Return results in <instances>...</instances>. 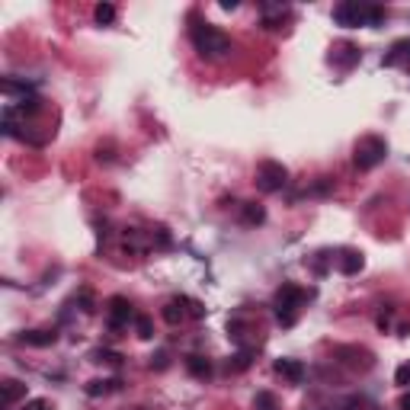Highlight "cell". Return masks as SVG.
Listing matches in <instances>:
<instances>
[{
  "instance_id": "6da1fadb",
  "label": "cell",
  "mask_w": 410,
  "mask_h": 410,
  "mask_svg": "<svg viewBox=\"0 0 410 410\" xmlns=\"http://www.w3.org/2000/svg\"><path fill=\"white\" fill-rule=\"evenodd\" d=\"M189 39H193V48H196L205 61H222V58L231 55V36L222 32L218 26H212V23H199V26H193Z\"/></svg>"
},
{
  "instance_id": "7a4b0ae2",
  "label": "cell",
  "mask_w": 410,
  "mask_h": 410,
  "mask_svg": "<svg viewBox=\"0 0 410 410\" xmlns=\"http://www.w3.org/2000/svg\"><path fill=\"white\" fill-rule=\"evenodd\" d=\"M385 19V7H375V3H359V0H346L340 7H334V23L346 29L356 26H378Z\"/></svg>"
},
{
  "instance_id": "3957f363",
  "label": "cell",
  "mask_w": 410,
  "mask_h": 410,
  "mask_svg": "<svg viewBox=\"0 0 410 410\" xmlns=\"http://www.w3.org/2000/svg\"><path fill=\"white\" fill-rule=\"evenodd\" d=\"M308 301V292L295 282H282L279 289H276V299H272V308H276V321L282 327H292L299 321V311L301 305Z\"/></svg>"
},
{
  "instance_id": "277c9868",
  "label": "cell",
  "mask_w": 410,
  "mask_h": 410,
  "mask_svg": "<svg viewBox=\"0 0 410 410\" xmlns=\"http://www.w3.org/2000/svg\"><path fill=\"white\" fill-rule=\"evenodd\" d=\"M385 158H388V141H385L382 135H365V138L356 141L353 164L359 170H375Z\"/></svg>"
},
{
  "instance_id": "5b68a950",
  "label": "cell",
  "mask_w": 410,
  "mask_h": 410,
  "mask_svg": "<svg viewBox=\"0 0 410 410\" xmlns=\"http://www.w3.org/2000/svg\"><path fill=\"white\" fill-rule=\"evenodd\" d=\"M285 183H289L285 164H279V160H260V167H257V186H260V193H279Z\"/></svg>"
},
{
  "instance_id": "8992f818",
  "label": "cell",
  "mask_w": 410,
  "mask_h": 410,
  "mask_svg": "<svg viewBox=\"0 0 410 410\" xmlns=\"http://www.w3.org/2000/svg\"><path fill=\"white\" fill-rule=\"evenodd\" d=\"M336 359L343 365H349V369H372V353L369 349H363V346H336Z\"/></svg>"
},
{
  "instance_id": "52a82bcc",
  "label": "cell",
  "mask_w": 410,
  "mask_h": 410,
  "mask_svg": "<svg viewBox=\"0 0 410 410\" xmlns=\"http://www.w3.org/2000/svg\"><path fill=\"white\" fill-rule=\"evenodd\" d=\"M129 321H131V305H129V299H122V295L109 299V327H112V330H122V327H129Z\"/></svg>"
},
{
  "instance_id": "ba28073f",
  "label": "cell",
  "mask_w": 410,
  "mask_h": 410,
  "mask_svg": "<svg viewBox=\"0 0 410 410\" xmlns=\"http://www.w3.org/2000/svg\"><path fill=\"white\" fill-rule=\"evenodd\" d=\"M19 398H26V385L17 382V378H3V385H0V407L10 410Z\"/></svg>"
},
{
  "instance_id": "9c48e42d",
  "label": "cell",
  "mask_w": 410,
  "mask_h": 410,
  "mask_svg": "<svg viewBox=\"0 0 410 410\" xmlns=\"http://www.w3.org/2000/svg\"><path fill=\"white\" fill-rule=\"evenodd\" d=\"M17 343H23V346H55L58 330H23V334H17Z\"/></svg>"
},
{
  "instance_id": "30bf717a",
  "label": "cell",
  "mask_w": 410,
  "mask_h": 410,
  "mask_svg": "<svg viewBox=\"0 0 410 410\" xmlns=\"http://www.w3.org/2000/svg\"><path fill=\"white\" fill-rule=\"evenodd\" d=\"M272 369H276V375H282V378L292 385H299L301 378H305V365H301L299 359H276Z\"/></svg>"
},
{
  "instance_id": "8fae6325",
  "label": "cell",
  "mask_w": 410,
  "mask_h": 410,
  "mask_svg": "<svg viewBox=\"0 0 410 410\" xmlns=\"http://www.w3.org/2000/svg\"><path fill=\"white\" fill-rule=\"evenodd\" d=\"M336 263H340V272H346V276H356V272L365 266V260H363V253L359 250H343Z\"/></svg>"
},
{
  "instance_id": "7c38bea8",
  "label": "cell",
  "mask_w": 410,
  "mask_h": 410,
  "mask_svg": "<svg viewBox=\"0 0 410 410\" xmlns=\"http://www.w3.org/2000/svg\"><path fill=\"white\" fill-rule=\"evenodd\" d=\"M241 222H244V224H250V228H257V224L266 222V208H263L260 202H244V208H241Z\"/></svg>"
},
{
  "instance_id": "4fadbf2b",
  "label": "cell",
  "mask_w": 410,
  "mask_h": 410,
  "mask_svg": "<svg viewBox=\"0 0 410 410\" xmlns=\"http://www.w3.org/2000/svg\"><path fill=\"white\" fill-rule=\"evenodd\" d=\"M186 369L193 378H212V363L205 356H186Z\"/></svg>"
},
{
  "instance_id": "5bb4252c",
  "label": "cell",
  "mask_w": 410,
  "mask_h": 410,
  "mask_svg": "<svg viewBox=\"0 0 410 410\" xmlns=\"http://www.w3.org/2000/svg\"><path fill=\"white\" fill-rule=\"evenodd\" d=\"M183 301H167V305H164V311H160V317H164V321H167L170 327H177L180 321H183Z\"/></svg>"
},
{
  "instance_id": "9a60e30c",
  "label": "cell",
  "mask_w": 410,
  "mask_h": 410,
  "mask_svg": "<svg viewBox=\"0 0 410 410\" xmlns=\"http://www.w3.org/2000/svg\"><path fill=\"white\" fill-rule=\"evenodd\" d=\"M119 388V382L112 378V382H102V378H94V382L87 385V394L90 398H100V394H109V391H116Z\"/></svg>"
},
{
  "instance_id": "2e32d148",
  "label": "cell",
  "mask_w": 410,
  "mask_h": 410,
  "mask_svg": "<svg viewBox=\"0 0 410 410\" xmlns=\"http://www.w3.org/2000/svg\"><path fill=\"white\" fill-rule=\"evenodd\" d=\"M250 363H253V349H241L234 359H228V369L231 372H244V369H250Z\"/></svg>"
},
{
  "instance_id": "e0dca14e",
  "label": "cell",
  "mask_w": 410,
  "mask_h": 410,
  "mask_svg": "<svg viewBox=\"0 0 410 410\" xmlns=\"http://www.w3.org/2000/svg\"><path fill=\"white\" fill-rule=\"evenodd\" d=\"M94 17H96V23H100V26H109L112 19H116V7H112V3H96Z\"/></svg>"
},
{
  "instance_id": "ac0fdd59",
  "label": "cell",
  "mask_w": 410,
  "mask_h": 410,
  "mask_svg": "<svg viewBox=\"0 0 410 410\" xmlns=\"http://www.w3.org/2000/svg\"><path fill=\"white\" fill-rule=\"evenodd\" d=\"M253 407H257V410H279V404H276V398H272L270 391H257Z\"/></svg>"
},
{
  "instance_id": "d6986e66",
  "label": "cell",
  "mask_w": 410,
  "mask_h": 410,
  "mask_svg": "<svg viewBox=\"0 0 410 410\" xmlns=\"http://www.w3.org/2000/svg\"><path fill=\"white\" fill-rule=\"evenodd\" d=\"M135 330H138V336H141V340H151V336H154V327H151V317H144V314H138V317H135Z\"/></svg>"
},
{
  "instance_id": "ffe728a7",
  "label": "cell",
  "mask_w": 410,
  "mask_h": 410,
  "mask_svg": "<svg viewBox=\"0 0 410 410\" xmlns=\"http://www.w3.org/2000/svg\"><path fill=\"white\" fill-rule=\"evenodd\" d=\"M394 385H401V388H410V363L398 365V372H394Z\"/></svg>"
},
{
  "instance_id": "44dd1931",
  "label": "cell",
  "mask_w": 410,
  "mask_h": 410,
  "mask_svg": "<svg viewBox=\"0 0 410 410\" xmlns=\"http://www.w3.org/2000/svg\"><path fill=\"white\" fill-rule=\"evenodd\" d=\"M94 363H112V365H119L122 356H119V353H109V349H96V353H94Z\"/></svg>"
},
{
  "instance_id": "7402d4cb",
  "label": "cell",
  "mask_w": 410,
  "mask_h": 410,
  "mask_svg": "<svg viewBox=\"0 0 410 410\" xmlns=\"http://www.w3.org/2000/svg\"><path fill=\"white\" fill-rule=\"evenodd\" d=\"M23 410H55V407H52L45 398H36V401H26V404H23Z\"/></svg>"
},
{
  "instance_id": "603a6c76",
  "label": "cell",
  "mask_w": 410,
  "mask_h": 410,
  "mask_svg": "<svg viewBox=\"0 0 410 410\" xmlns=\"http://www.w3.org/2000/svg\"><path fill=\"white\" fill-rule=\"evenodd\" d=\"M183 305H189V311H193V317H205V308L199 305L196 299H183Z\"/></svg>"
},
{
  "instance_id": "cb8c5ba5",
  "label": "cell",
  "mask_w": 410,
  "mask_h": 410,
  "mask_svg": "<svg viewBox=\"0 0 410 410\" xmlns=\"http://www.w3.org/2000/svg\"><path fill=\"white\" fill-rule=\"evenodd\" d=\"M151 365H154V369H167V353L160 349L158 356H151Z\"/></svg>"
},
{
  "instance_id": "d4e9b609",
  "label": "cell",
  "mask_w": 410,
  "mask_h": 410,
  "mask_svg": "<svg viewBox=\"0 0 410 410\" xmlns=\"http://www.w3.org/2000/svg\"><path fill=\"white\" fill-rule=\"evenodd\" d=\"M222 10H237V0H222Z\"/></svg>"
},
{
  "instance_id": "484cf974",
  "label": "cell",
  "mask_w": 410,
  "mask_h": 410,
  "mask_svg": "<svg viewBox=\"0 0 410 410\" xmlns=\"http://www.w3.org/2000/svg\"><path fill=\"white\" fill-rule=\"evenodd\" d=\"M398 407H401V410H410V391L401 398V404H398Z\"/></svg>"
}]
</instances>
